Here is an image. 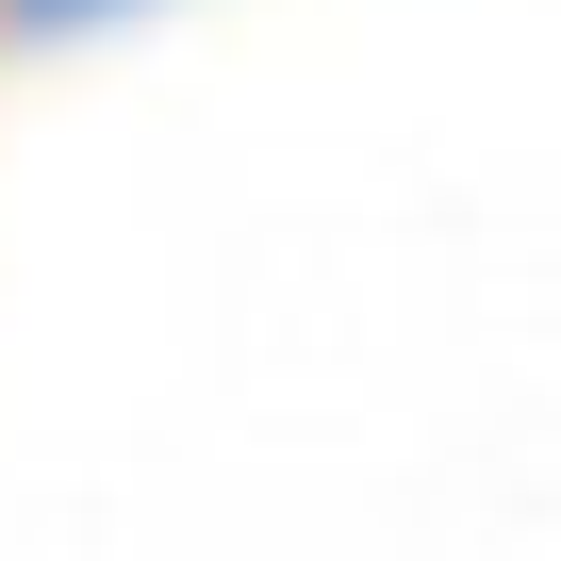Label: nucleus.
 <instances>
[{
    "instance_id": "nucleus-1",
    "label": "nucleus",
    "mask_w": 561,
    "mask_h": 561,
    "mask_svg": "<svg viewBox=\"0 0 561 561\" xmlns=\"http://www.w3.org/2000/svg\"><path fill=\"white\" fill-rule=\"evenodd\" d=\"M100 18H133V0H18V34H100Z\"/></svg>"
}]
</instances>
